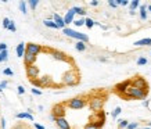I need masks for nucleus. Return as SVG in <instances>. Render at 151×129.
I'll list each match as a JSON object with an SVG mask.
<instances>
[{
  "label": "nucleus",
  "mask_w": 151,
  "mask_h": 129,
  "mask_svg": "<svg viewBox=\"0 0 151 129\" xmlns=\"http://www.w3.org/2000/svg\"><path fill=\"white\" fill-rule=\"evenodd\" d=\"M148 92L147 90H143V89H139L136 86L130 85V88L128 89V92L125 93V99H132V100H143L146 99Z\"/></svg>",
  "instance_id": "f257e3e1"
},
{
  "label": "nucleus",
  "mask_w": 151,
  "mask_h": 129,
  "mask_svg": "<svg viewBox=\"0 0 151 129\" xmlns=\"http://www.w3.org/2000/svg\"><path fill=\"white\" fill-rule=\"evenodd\" d=\"M63 33H64L65 36L76 39L78 42H83V43H87V42H89V36H87V35L81 33V32H76V31L71 29V28H65V29H63Z\"/></svg>",
  "instance_id": "f03ea898"
},
{
  "label": "nucleus",
  "mask_w": 151,
  "mask_h": 129,
  "mask_svg": "<svg viewBox=\"0 0 151 129\" xmlns=\"http://www.w3.org/2000/svg\"><path fill=\"white\" fill-rule=\"evenodd\" d=\"M65 104H67V107L72 108V110H81V108H83V107L86 106V100H85V97L78 96V97H73V99L68 100Z\"/></svg>",
  "instance_id": "7ed1b4c3"
},
{
  "label": "nucleus",
  "mask_w": 151,
  "mask_h": 129,
  "mask_svg": "<svg viewBox=\"0 0 151 129\" xmlns=\"http://www.w3.org/2000/svg\"><path fill=\"white\" fill-rule=\"evenodd\" d=\"M79 82V75L75 71H68L67 74L63 76V83L67 86H75Z\"/></svg>",
  "instance_id": "20e7f679"
},
{
  "label": "nucleus",
  "mask_w": 151,
  "mask_h": 129,
  "mask_svg": "<svg viewBox=\"0 0 151 129\" xmlns=\"http://www.w3.org/2000/svg\"><path fill=\"white\" fill-rule=\"evenodd\" d=\"M104 99L103 97H93L90 99V102H89V107H90V110L94 111V112H100L103 110V106H104Z\"/></svg>",
  "instance_id": "39448f33"
},
{
  "label": "nucleus",
  "mask_w": 151,
  "mask_h": 129,
  "mask_svg": "<svg viewBox=\"0 0 151 129\" xmlns=\"http://www.w3.org/2000/svg\"><path fill=\"white\" fill-rule=\"evenodd\" d=\"M130 85H132V81L128 79V81H124V82L116 83V85H115V88H114V90H115V93H118L119 96L124 97L125 93L128 92V89L130 88Z\"/></svg>",
  "instance_id": "423d86ee"
},
{
  "label": "nucleus",
  "mask_w": 151,
  "mask_h": 129,
  "mask_svg": "<svg viewBox=\"0 0 151 129\" xmlns=\"http://www.w3.org/2000/svg\"><path fill=\"white\" fill-rule=\"evenodd\" d=\"M132 81V85L133 86H136V88L139 89H143V90H147L148 92V83H147V81L143 76H134V78L130 79Z\"/></svg>",
  "instance_id": "0eeeda50"
},
{
  "label": "nucleus",
  "mask_w": 151,
  "mask_h": 129,
  "mask_svg": "<svg viewBox=\"0 0 151 129\" xmlns=\"http://www.w3.org/2000/svg\"><path fill=\"white\" fill-rule=\"evenodd\" d=\"M42 51V46L37 45V43H33V42H29L27 43V53H31L33 55H37Z\"/></svg>",
  "instance_id": "6e6552de"
},
{
  "label": "nucleus",
  "mask_w": 151,
  "mask_h": 129,
  "mask_svg": "<svg viewBox=\"0 0 151 129\" xmlns=\"http://www.w3.org/2000/svg\"><path fill=\"white\" fill-rule=\"evenodd\" d=\"M65 114V106L64 104H55L51 110V115H54L55 118H61Z\"/></svg>",
  "instance_id": "1a4fd4ad"
},
{
  "label": "nucleus",
  "mask_w": 151,
  "mask_h": 129,
  "mask_svg": "<svg viewBox=\"0 0 151 129\" xmlns=\"http://www.w3.org/2000/svg\"><path fill=\"white\" fill-rule=\"evenodd\" d=\"M27 76L31 79V81L36 79L37 76H39V68H37L36 65H29V67H27Z\"/></svg>",
  "instance_id": "9d476101"
},
{
  "label": "nucleus",
  "mask_w": 151,
  "mask_h": 129,
  "mask_svg": "<svg viewBox=\"0 0 151 129\" xmlns=\"http://www.w3.org/2000/svg\"><path fill=\"white\" fill-rule=\"evenodd\" d=\"M51 55H53V58L57 61H68V57L67 54H64L63 51H58V50H50Z\"/></svg>",
  "instance_id": "9b49d317"
},
{
  "label": "nucleus",
  "mask_w": 151,
  "mask_h": 129,
  "mask_svg": "<svg viewBox=\"0 0 151 129\" xmlns=\"http://www.w3.org/2000/svg\"><path fill=\"white\" fill-rule=\"evenodd\" d=\"M35 61H36V55H33V54H31V53H27V51H25V54H24V63H25V65H27V67L35 65Z\"/></svg>",
  "instance_id": "f8f14e48"
},
{
  "label": "nucleus",
  "mask_w": 151,
  "mask_h": 129,
  "mask_svg": "<svg viewBox=\"0 0 151 129\" xmlns=\"http://www.w3.org/2000/svg\"><path fill=\"white\" fill-rule=\"evenodd\" d=\"M55 125H57L60 129H71V125H69V122L65 120L64 117L57 118V120H55Z\"/></svg>",
  "instance_id": "ddd939ff"
},
{
  "label": "nucleus",
  "mask_w": 151,
  "mask_h": 129,
  "mask_svg": "<svg viewBox=\"0 0 151 129\" xmlns=\"http://www.w3.org/2000/svg\"><path fill=\"white\" fill-rule=\"evenodd\" d=\"M53 18H54V22L57 24V27H58V29H65L64 18H63L61 15H58V14H54V15H53Z\"/></svg>",
  "instance_id": "4468645a"
},
{
  "label": "nucleus",
  "mask_w": 151,
  "mask_h": 129,
  "mask_svg": "<svg viewBox=\"0 0 151 129\" xmlns=\"http://www.w3.org/2000/svg\"><path fill=\"white\" fill-rule=\"evenodd\" d=\"M73 17H75V11H73L72 9L68 10V11H67V14H65V17H64L65 25H69L71 22H73Z\"/></svg>",
  "instance_id": "2eb2a0df"
},
{
  "label": "nucleus",
  "mask_w": 151,
  "mask_h": 129,
  "mask_svg": "<svg viewBox=\"0 0 151 129\" xmlns=\"http://www.w3.org/2000/svg\"><path fill=\"white\" fill-rule=\"evenodd\" d=\"M134 46L137 47H143V46H151V37H144V39H140V40H136L133 43Z\"/></svg>",
  "instance_id": "dca6fc26"
},
{
  "label": "nucleus",
  "mask_w": 151,
  "mask_h": 129,
  "mask_svg": "<svg viewBox=\"0 0 151 129\" xmlns=\"http://www.w3.org/2000/svg\"><path fill=\"white\" fill-rule=\"evenodd\" d=\"M17 55L18 57H24V54H25V51H27V43H24V42H21V43H18L17 45Z\"/></svg>",
  "instance_id": "f3484780"
},
{
  "label": "nucleus",
  "mask_w": 151,
  "mask_h": 129,
  "mask_svg": "<svg viewBox=\"0 0 151 129\" xmlns=\"http://www.w3.org/2000/svg\"><path fill=\"white\" fill-rule=\"evenodd\" d=\"M15 117H17L18 120H29V121H33L32 114H29V112H18V114H17Z\"/></svg>",
  "instance_id": "a211bd4d"
},
{
  "label": "nucleus",
  "mask_w": 151,
  "mask_h": 129,
  "mask_svg": "<svg viewBox=\"0 0 151 129\" xmlns=\"http://www.w3.org/2000/svg\"><path fill=\"white\" fill-rule=\"evenodd\" d=\"M140 18H142L143 21H146L147 19V6L146 4L140 6Z\"/></svg>",
  "instance_id": "6ab92c4d"
},
{
  "label": "nucleus",
  "mask_w": 151,
  "mask_h": 129,
  "mask_svg": "<svg viewBox=\"0 0 151 129\" xmlns=\"http://www.w3.org/2000/svg\"><path fill=\"white\" fill-rule=\"evenodd\" d=\"M45 27L47 28H51V29H58V27H57V24L54 22V21H51V19H45Z\"/></svg>",
  "instance_id": "aec40b11"
},
{
  "label": "nucleus",
  "mask_w": 151,
  "mask_h": 129,
  "mask_svg": "<svg viewBox=\"0 0 151 129\" xmlns=\"http://www.w3.org/2000/svg\"><path fill=\"white\" fill-rule=\"evenodd\" d=\"M140 1L139 0H132L130 1V4H129V7H130V11H134V10L137 9V7H140Z\"/></svg>",
  "instance_id": "412c9836"
},
{
  "label": "nucleus",
  "mask_w": 151,
  "mask_h": 129,
  "mask_svg": "<svg viewBox=\"0 0 151 129\" xmlns=\"http://www.w3.org/2000/svg\"><path fill=\"white\" fill-rule=\"evenodd\" d=\"M129 125V121L126 120H119L118 121V129H126Z\"/></svg>",
  "instance_id": "4be33fe9"
},
{
  "label": "nucleus",
  "mask_w": 151,
  "mask_h": 129,
  "mask_svg": "<svg viewBox=\"0 0 151 129\" xmlns=\"http://www.w3.org/2000/svg\"><path fill=\"white\" fill-rule=\"evenodd\" d=\"M72 10L75 11V14H79V15H85V14H86V10L83 9V7H78V6H75V7H72Z\"/></svg>",
  "instance_id": "5701e85b"
},
{
  "label": "nucleus",
  "mask_w": 151,
  "mask_h": 129,
  "mask_svg": "<svg viewBox=\"0 0 151 129\" xmlns=\"http://www.w3.org/2000/svg\"><path fill=\"white\" fill-rule=\"evenodd\" d=\"M75 49L78 51H85L86 50V43H83V42H78L76 45H75Z\"/></svg>",
  "instance_id": "b1692460"
},
{
  "label": "nucleus",
  "mask_w": 151,
  "mask_h": 129,
  "mask_svg": "<svg viewBox=\"0 0 151 129\" xmlns=\"http://www.w3.org/2000/svg\"><path fill=\"white\" fill-rule=\"evenodd\" d=\"M18 7H19V11H21L22 14H27L28 13V11H27V3H25L24 0H21V1L18 3Z\"/></svg>",
  "instance_id": "393cba45"
},
{
  "label": "nucleus",
  "mask_w": 151,
  "mask_h": 129,
  "mask_svg": "<svg viewBox=\"0 0 151 129\" xmlns=\"http://www.w3.org/2000/svg\"><path fill=\"white\" fill-rule=\"evenodd\" d=\"M28 4H29L31 10H33V11H35V9H36L37 4H39V0H28Z\"/></svg>",
  "instance_id": "a878e982"
},
{
  "label": "nucleus",
  "mask_w": 151,
  "mask_h": 129,
  "mask_svg": "<svg viewBox=\"0 0 151 129\" xmlns=\"http://www.w3.org/2000/svg\"><path fill=\"white\" fill-rule=\"evenodd\" d=\"M121 112H122V108H121V107H115V110L111 112V117H112V118L115 120V118H116V117H118Z\"/></svg>",
  "instance_id": "bb28decb"
},
{
  "label": "nucleus",
  "mask_w": 151,
  "mask_h": 129,
  "mask_svg": "<svg viewBox=\"0 0 151 129\" xmlns=\"http://www.w3.org/2000/svg\"><path fill=\"white\" fill-rule=\"evenodd\" d=\"M83 129H101L99 125H96L94 122H89V124H86L85 125V128Z\"/></svg>",
  "instance_id": "cd10ccee"
},
{
  "label": "nucleus",
  "mask_w": 151,
  "mask_h": 129,
  "mask_svg": "<svg viewBox=\"0 0 151 129\" xmlns=\"http://www.w3.org/2000/svg\"><path fill=\"white\" fill-rule=\"evenodd\" d=\"M85 25H86V27L89 28V29H92V28L94 27V25H96V22H94V21H93L92 18H86V24H85Z\"/></svg>",
  "instance_id": "c85d7f7f"
},
{
  "label": "nucleus",
  "mask_w": 151,
  "mask_h": 129,
  "mask_svg": "<svg viewBox=\"0 0 151 129\" xmlns=\"http://www.w3.org/2000/svg\"><path fill=\"white\" fill-rule=\"evenodd\" d=\"M73 24H75L76 27H82V25L86 24V18H79V19H76V21H73Z\"/></svg>",
  "instance_id": "c756f323"
},
{
  "label": "nucleus",
  "mask_w": 151,
  "mask_h": 129,
  "mask_svg": "<svg viewBox=\"0 0 151 129\" xmlns=\"http://www.w3.org/2000/svg\"><path fill=\"white\" fill-rule=\"evenodd\" d=\"M0 57H1V61H7V60H9V53H7V50L1 51V53H0Z\"/></svg>",
  "instance_id": "7c9ffc66"
},
{
  "label": "nucleus",
  "mask_w": 151,
  "mask_h": 129,
  "mask_svg": "<svg viewBox=\"0 0 151 129\" xmlns=\"http://www.w3.org/2000/svg\"><path fill=\"white\" fill-rule=\"evenodd\" d=\"M10 22H11V19L10 18H3V28H6V29H9V25H10Z\"/></svg>",
  "instance_id": "2f4dec72"
},
{
  "label": "nucleus",
  "mask_w": 151,
  "mask_h": 129,
  "mask_svg": "<svg viewBox=\"0 0 151 129\" xmlns=\"http://www.w3.org/2000/svg\"><path fill=\"white\" fill-rule=\"evenodd\" d=\"M148 61H147V58H144V57H140V58H137V65H146Z\"/></svg>",
  "instance_id": "473e14b6"
},
{
  "label": "nucleus",
  "mask_w": 151,
  "mask_h": 129,
  "mask_svg": "<svg viewBox=\"0 0 151 129\" xmlns=\"http://www.w3.org/2000/svg\"><path fill=\"white\" fill-rule=\"evenodd\" d=\"M137 128H139V122H130L126 129H137Z\"/></svg>",
  "instance_id": "72a5a7b5"
},
{
  "label": "nucleus",
  "mask_w": 151,
  "mask_h": 129,
  "mask_svg": "<svg viewBox=\"0 0 151 129\" xmlns=\"http://www.w3.org/2000/svg\"><path fill=\"white\" fill-rule=\"evenodd\" d=\"M3 75H6V76H13L14 72H13V71H11L10 68H6L4 71H3Z\"/></svg>",
  "instance_id": "f704fd0d"
},
{
  "label": "nucleus",
  "mask_w": 151,
  "mask_h": 129,
  "mask_svg": "<svg viewBox=\"0 0 151 129\" xmlns=\"http://www.w3.org/2000/svg\"><path fill=\"white\" fill-rule=\"evenodd\" d=\"M9 31H10V32H15V31H17V28H15V24H14V21H11V22H10Z\"/></svg>",
  "instance_id": "c9c22d12"
},
{
  "label": "nucleus",
  "mask_w": 151,
  "mask_h": 129,
  "mask_svg": "<svg viewBox=\"0 0 151 129\" xmlns=\"http://www.w3.org/2000/svg\"><path fill=\"white\" fill-rule=\"evenodd\" d=\"M108 4H110V7H112V9H116V7H118L115 0H108Z\"/></svg>",
  "instance_id": "e433bc0d"
},
{
  "label": "nucleus",
  "mask_w": 151,
  "mask_h": 129,
  "mask_svg": "<svg viewBox=\"0 0 151 129\" xmlns=\"http://www.w3.org/2000/svg\"><path fill=\"white\" fill-rule=\"evenodd\" d=\"M4 50H7V45H6V43H0V53Z\"/></svg>",
  "instance_id": "4c0bfd02"
},
{
  "label": "nucleus",
  "mask_w": 151,
  "mask_h": 129,
  "mask_svg": "<svg viewBox=\"0 0 151 129\" xmlns=\"http://www.w3.org/2000/svg\"><path fill=\"white\" fill-rule=\"evenodd\" d=\"M32 94H36V96H40V94H42V92H40V90H39V89H35V88H33V89H32Z\"/></svg>",
  "instance_id": "58836bf2"
},
{
  "label": "nucleus",
  "mask_w": 151,
  "mask_h": 129,
  "mask_svg": "<svg viewBox=\"0 0 151 129\" xmlns=\"http://www.w3.org/2000/svg\"><path fill=\"white\" fill-rule=\"evenodd\" d=\"M17 89H18V94H24V93H25V89H24V86H21V85H19Z\"/></svg>",
  "instance_id": "ea45409f"
},
{
  "label": "nucleus",
  "mask_w": 151,
  "mask_h": 129,
  "mask_svg": "<svg viewBox=\"0 0 151 129\" xmlns=\"http://www.w3.org/2000/svg\"><path fill=\"white\" fill-rule=\"evenodd\" d=\"M0 88H1V90L7 88V81H3V82L0 83Z\"/></svg>",
  "instance_id": "a19ab883"
},
{
  "label": "nucleus",
  "mask_w": 151,
  "mask_h": 129,
  "mask_svg": "<svg viewBox=\"0 0 151 129\" xmlns=\"http://www.w3.org/2000/svg\"><path fill=\"white\" fill-rule=\"evenodd\" d=\"M33 125H35V129H46V128H45V126H43V125H40V124H36V122H35V124H33Z\"/></svg>",
  "instance_id": "79ce46f5"
},
{
  "label": "nucleus",
  "mask_w": 151,
  "mask_h": 129,
  "mask_svg": "<svg viewBox=\"0 0 151 129\" xmlns=\"http://www.w3.org/2000/svg\"><path fill=\"white\" fill-rule=\"evenodd\" d=\"M0 126H1V129H4L6 128V120L1 117V122H0Z\"/></svg>",
  "instance_id": "37998d69"
},
{
  "label": "nucleus",
  "mask_w": 151,
  "mask_h": 129,
  "mask_svg": "<svg viewBox=\"0 0 151 129\" xmlns=\"http://www.w3.org/2000/svg\"><path fill=\"white\" fill-rule=\"evenodd\" d=\"M90 6L96 7V6H99V1H97V0H93V1H90Z\"/></svg>",
  "instance_id": "c03bdc74"
},
{
  "label": "nucleus",
  "mask_w": 151,
  "mask_h": 129,
  "mask_svg": "<svg viewBox=\"0 0 151 129\" xmlns=\"http://www.w3.org/2000/svg\"><path fill=\"white\" fill-rule=\"evenodd\" d=\"M130 4V1H128V0H122V3H121V6H129Z\"/></svg>",
  "instance_id": "a18cd8bd"
},
{
  "label": "nucleus",
  "mask_w": 151,
  "mask_h": 129,
  "mask_svg": "<svg viewBox=\"0 0 151 129\" xmlns=\"http://www.w3.org/2000/svg\"><path fill=\"white\" fill-rule=\"evenodd\" d=\"M14 129H24V126H21V125H17V126H14Z\"/></svg>",
  "instance_id": "49530a36"
},
{
  "label": "nucleus",
  "mask_w": 151,
  "mask_h": 129,
  "mask_svg": "<svg viewBox=\"0 0 151 129\" xmlns=\"http://www.w3.org/2000/svg\"><path fill=\"white\" fill-rule=\"evenodd\" d=\"M147 10H148V11H150V13H151V4H148V6H147Z\"/></svg>",
  "instance_id": "de8ad7c7"
},
{
  "label": "nucleus",
  "mask_w": 151,
  "mask_h": 129,
  "mask_svg": "<svg viewBox=\"0 0 151 129\" xmlns=\"http://www.w3.org/2000/svg\"><path fill=\"white\" fill-rule=\"evenodd\" d=\"M143 129H151V128H143Z\"/></svg>",
  "instance_id": "09e8293b"
},
{
  "label": "nucleus",
  "mask_w": 151,
  "mask_h": 129,
  "mask_svg": "<svg viewBox=\"0 0 151 129\" xmlns=\"http://www.w3.org/2000/svg\"><path fill=\"white\" fill-rule=\"evenodd\" d=\"M0 63H1V57H0Z\"/></svg>",
  "instance_id": "8fccbe9b"
},
{
  "label": "nucleus",
  "mask_w": 151,
  "mask_h": 129,
  "mask_svg": "<svg viewBox=\"0 0 151 129\" xmlns=\"http://www.w3.org/2000/svg\"><path fill=\"white\" fill-rule=\"evenodd\" d=\"M0 92H1V88H0Z\"/></svg>",
  "instance_id": "3c124183"
}]
</instances>
